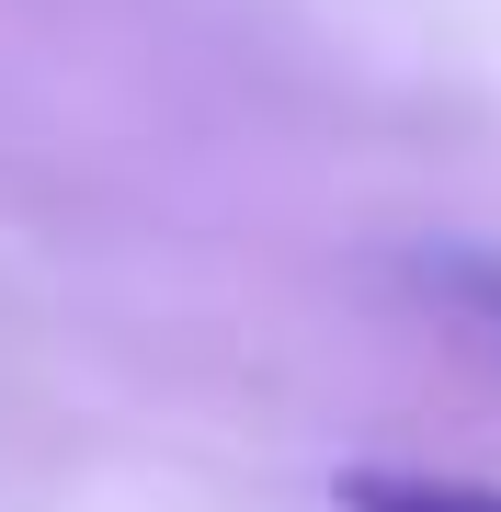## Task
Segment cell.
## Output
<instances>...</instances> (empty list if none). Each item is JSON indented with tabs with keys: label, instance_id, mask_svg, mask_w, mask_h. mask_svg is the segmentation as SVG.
<instances>
[{
	"label": "cell",
	"instance_id": "2",
	"mask_svg": "<svg viewBox=\"0 0 501 512\" xmlns=\"http://www.w3.org/2000/svg\"><path fill=\"white\" fill-rule=\"evenodd\" d=\"M467 296H490V308H501V274H467Z\"/></svg>",
	"mask_w": 501,
	"mask_h": 512
},
{
	"label": "cell",
	"instance_id": "1",
	"mask_svg": "<svg viewBox=\"0 0 501 512\" xmlns=\"http://www.w3.org/2000/svg\"><path fill=\"white\" fill-rule=\"evenodd\" d=\"M342 512H501L490 478H410V467H353Z\"/></svg>",
	"mask_w": 501,
	"mask_h": 512
}]
</instances>
